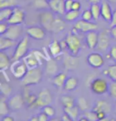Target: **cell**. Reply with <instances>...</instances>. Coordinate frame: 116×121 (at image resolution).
<instances>
[{"mask_svg": "<svg viewBox=\"0 0 116 121\" xmlns=\"http://www.w3.org/2000/svg\"><path fill=\"white\" fill-rule=\"evenodd\" d=\"M42 70L41 69L40 67L29 69H28L25 77L21 80V85L24 86L37 85V84L41 83V81L42 80Z\"/></svg>", "mask_w": 116, "mask_h": 121, "instance_id": "obj_1", "label": "cell"}, {"mask_svg": "<svg viewBox=\"0 0 116 121\" xmlns=\"http://www.w3.org/2000/svg\"><path fill=\"white\" fill-rule=\"evenodd\" d=\"M66 42L68 44V50L72 55L77 56L82 48V42L80 38L77 36V34L72 31L68 32L65 37Z\"/></svg>", "mask_w": 116, "mask_h": 121, "instance_id": "obj_2", "label": "cell"}, {"mask_svg": "<svg viewBox=\"0 0 116 121\" xmlns=\"http://www.w3.org/2000/svg\"><path fill=\"white\" fill-rule=\"evenodd\" d=\"M46 59V57L41 51L33 50L30 53H27V55L23 58V60L26 64L28 69H33L40 67L42 64L43 60Z\"/></svg>", "mask_w": 116, "mask_h": 121, "instance_id": "obj_3", "label": "cell"}, {"mask_svg": "<svg viewBox=\"0 0 116 121\" xmlns=\"http://www.w3.org/2000/svg\"><path fill=\"white\" fill-rule=\"evenodd\" d=\"M90 88L94 94L101 96L109 92V84L105 79L97 77L92 80L90 83Z\"/></svg>", "mask_w": 116, "mask_h": 121, "instance_id": "obj_4", "label": "cell"}, {"mask_svg": "<svg viewBox=\"0 0 116 121\" xmlns=\"http://www.w3.org/2000/svg\"><path fill=\"white\" fill-rule=\"evenodd\" d=\"M11 73L14 77L18 80H21L25 77L28 71V67L24 60H13L11 65L10 67Z\"/></svg>", "mask_w": 116, "mask_h": 121, "instance_id": "obj_5", "label": "cell"}, {"mask_svg": "<svg viewBox=\"0 0 116 121\" xmlns=\"http://www.w3.org/2000/svg\"><path fill=\"white\" fill-rule=\"evenodd\" d=\"M28 49H29V38L28 36H25L16 45L12 57V61L23 59L27 55Z\"/></svg>", "mask_w": 116, "mask_h": 121, "instance_id": "obj_6", "label": "cell"}, {"mask_svg": "<svg viewBox=\"0 0 116 121\" xmlns=\"http://www.w3.org/2000/svg\"><path fill=\"white\" fill-rule=\"evenodd\" d=\"M54 19L55 16L51 10H43L38 14V20L40 22L41 26L48 31L50 30L51 26H52Z\"/></svg>", "mask_w": 116, "mask_h": 121, "instance_id": "obj_7", "label": "cell"}, {"mask_svg": "<svg viewBox=\"0 0 116 121\" xmlns=\"http://www.w3.org/2000/svg\"><path fill=\"white\" fill-rule=\"evenodd\" d=\"M53 102V96L48 88H43L37 96L34 108H42L43 107L51 104Z\"/></svg>", "mask_w": 116, "mask_h": 121, "instance_id": "obj_8", "label": "cell"}, {"mask_svg": "<svg viewBox=\"0 0 116 121\" xmlns=\"http://www.w3.org/2000/svg\"><path fill=\"white\" fill-rule=\"evenodd\" d=\"M87 64L92 69H100L105 63L104 58L101 53L98 52H92L86 57Z\"/></svg>", "mask_w": 116, "mask_h": 121, "instance_id": "obj_9", "label": "cell"}, {"mask_svg": "<svg viewBox=\"0 0 116 121\" xmlns=\"http://www.w3.org/2000/svg\"><path fill=\"white\" fill-rule=\"evenodd\" d=\"M25 12L22 8L15 6L13 8V13L7 22L9 25H21L25 22Z\"/></svg>", "mask_w": 116, "mask_h": 121, "instance_id": "obj_10", "label": "cell"}, {"mask_svg": "<svg viewBox=\"0 0 116 121\" xmlns=\"http://www.w3.org/2000/svg\"><path fill=\"white\" fill-rule=\"evenodd\" d=\"M73 28H75L77 31L86 34L89 31H91V30H96V29L98 28V25L96 23L91 22L80 19V20H78L75 22Z\"/></svg>", "mask_w": 116, "mask_h": 121, "instance_id": "obj_11", "label": "cell"}, {"mask_svg": "<svg viewBox=\"0 0 116 121\" xmlns=\"http://www.w3.org/2000/svg\"><path fill=\"white\" fill-rule=\"evenodd\" d=\"M46 29H44L42 26H29L26 29V34L28 37L33 38L35 40H43L46 38Z\"/></svg>", "mask_w": 116, "mask_h": 121, "instance_id": "obj_12", "label": "cell"}, {"mask_svg": "<svg viewBox=\"0 0 116 121\" xmlns=\"http://www.w3.org/2000/svg\"><path fill=\"white\" fill-rule=\"evenodd\" d=\"M101 18H102L107 22H111L112 19L113 12L110 2L107 0H102L101 2Z\"/></svg>", "mask_w": 116, "mask_h": 121, "instance_id": "obj_13", "label": "cell"}, {"mask_svg": "<svg viewBox=\"0 0 116 121\" xmlns=\"http://www.w3.org/2000/svg\"><path fill=\"white\" fill-rule=\"evenodd\" d=\"M8 104H9L10 110H12L14 112H17L23 107V105H24V104H25V102L22 95L15 94L8 100Z\"/></svg>", "mask_w": 116, "mask_h": 121, "instance_id": "obj_14", "label": "cell"}, {"mask_svg": "<svg viewBox=\"0 0 116 121\" xmlns=\"http://www.w3.org/2000/svg\"><path fill=\"white\" fill-rule=\"evenodd\" d=\"M22 33L23 29L21 25H9V28L6 32V34H4V36H6L10 39L17 41L22 35Z\"/></svg>", "mask_w": 116, "mask_h": 121, "instance_id": "obj_15", "label": "cell"}, {"mask_svg": "<svg viewBox=\"0 0 116 121\" xmlns=\"http://www.w3.org/2000/svg\"><path fill=\"white\" fill-rule=\"evenodd\" d=\"M110 45V37L106 30H103L99 33V40L96 49L100 51H107Z\"/></svg>", "mask_w": 116, "mask_h": 121, "instance_id": "obj_16", "label": "cell"}, {"mask_svg": "<svg viewBox=\"0 0 116 121\" xmlns=\"http://www.w3.org/2000/svg\"><path fill=\"white\" fill-rule=\"evenodd\" d=\"M79 57L72 54H67L63 58V65L65 69L74 70L79 66Z\"/></svg>", "mask_w": 116, "mask_h": 121, "instance_id": "obj_17", "label": "cell"}, {"mask_svg": "<svg viewBox=\"0 0 116 121\" xmlns=\"http://www.w3.org/2000/svg\"><path fill=\"white\" fill-rule=\"evenodd\" d=\"M99 40V33L96 30H91L85 35V43L90 49H94L97 47Z\"/></svg>", "mask_w": 116, "mask_h": 121, "instance_id": "obj_18", "label": "cell"}, {"mask_svg": "<svg viewBox=\"0 0 116 121\" xmlns=\"http://www.w3.org/2000/svg\"><path fill=\"white\" fill-rule=\"evenodd\" d=\"M49 10L59 15H64L66 13L64 0H52L49 2Z\"/></svg>", "mask_w": 116, "mask_h": 121, "instance_id": "obj_19", "label": "cell"}, {"mask_svg": "<svg viewBox=\"0 0 116 121\" xmlns=\"http://www.w3.org/2000/svg\"><path fill=\"white\" fill-rule=\"evenodd\" d=\"M92 110H94L95 112H104L107 114H109L111 112V105L110 103H108L106 100H97L94 105Z\"/></svg>", "mask_w": 116, "mask_h": 121, "instance_id": "obj_20", "label": "cell"}, {"mask_svg": "<svg viewBox=\"0 0 116 121\" xmlns=\"http://www.w3.org/2000/svg\"><path fill=\"white\" fill-rule=\"evenodd\" d=\"M65 29V22L60 17H55L49 32L53 34H59Z\"/></svg>", "mask_w": 116, "mask_h": 121, "instance_id": "obj_21", "label": "cell"}, {"mask_svg": "<svg viewBox=\"0 0 116 121\" xmlns=\"http://www.w3.org/2000/svg\"><path fill=\"white\" fill-rule=\"evenodd\" d=\"M49 51L50 55L52 56L53 58H56L61 55L62 52L64 50L62 49L61 45H60V42L57 40H53L52 42L49 43Z\"/></svg>", "mask_w": 116, "mask_h": 121, "instance_id": "obj_22", "label": "cell"}, {"mask_svg": "<svg viewBox=\"0 0 116 121\" xmlns=\"http://www.w3.org/2000/svg\"><path fill=\"white\" fill-rule=\"evenodd\" d=\"M58 72V65L54 59L50 58L46 62V73L48 76H55Z\"/></svg>", "mask_w": 116, "mask_h": 121, "instance_id": "obj_23", "label": "cell"}, {"mask_svg": "<svg viewBox=\"0 0 116 121\" xmlns=\"http://www.w3.org/2000/svg\"><path fill=\"white\" fill-rule=\"evenodd\" d=\"M67 79V75L64 73H59L55 76H53L52 79V84L57 88H64V83Z\"/></svg>", "mask_w": 116, "mask_h": 121, "instance_id": "obj_24", "label": "cell"}, {"mask_svg": "<svg viewBox=\"0 0 116 121\" xmlns=\"http://www.w3.org/2000/svg\"><path fill=\"white\" fill-rule=\"evenodd\" d=\"M15 45L16 41L10 39L4 35H1L0 37V51H6Z\"/></svg>", "mask_w": 116, "mask_h": 121, "instance_id": "obj_25", "label": "cell"}, {"mask_svg": "<svg viewBox=\"0 0 116 121\" xmlns=\"http://www.w3.org/2000/svg\"><path fill=\"white\" fill-rule=\"evenodd\" d=\"M79 85V80L77 77H67L66 81L64 85V89L68 92H71L73 91L78 87Z\"/></svg>", "mask_w": 116, "mask_h": 121, "instance_id": "obj_26", "label": "cell"}, {"mask_svg": "<svg viewBox=\"0 0 116 121\" xmlns=\"http://www.w3.org/2000/svg\"><path fill=\"white\" fill-rule=\"evenodd\" d=\"M11 60L9 56L4 53V51H0V69L1 71L6 70L11 65Z\"/></svg>", "mask_w": 116, "mask_h": 121, "instance_id": "obj_27", "label": "cell"}, {"mask_svg": "<svg viewBox=\"0 0 116 121\" xmlns=\"http://www.w3.org/2000/svg\"><path fill=\"white\" fill-rule=\"evenodd\" d=\"M64 113L70 116L72 121H76V120H78L79 115V108L76 104L71 108H64Z\"/></svg>", "mask_w": 116, "mask_h": 121, "instance_id": "obj_28", "label": "cell"}, {"mask_svg": "<svg viewBox=\"0 0 116 121\" xmlns=\"http://www.w3.org/2000/svg\"><path fill=\"white\" fill-rule=\"evenodd\" d=\"M61 104L64 108H71L76 105V100L70 95H63L60 99Z\"/></svg>", "mask_w": 116, "mask_h": 121, "instance_id": "obj_29", "label": "cell"}, {"mask_svg": "<svg viewBox=\"0 0 116 121\" xmlns=\"http://www.w3.org/2000/svg\"><path fill=\"white\" fill-rule=\"evenodd\" d=\"M80 17L79 10H71L69 11H67L64 15V18L66 22H75Z\"/></svg>", "mask_w": 116, "mask_h": 121, "instance_id": "obj_30", "label": "cell"}, {"mask_svg": "<svg viewBox=\"0 0 116 121\" xmlns=\"http://www.w3.org/2000/svg\"><path fill=\"white\" fill-rule=\"evenodd\" d=\"M6 98V97L2 96V99L0 100V116H1V117L6 115H9V112L10 110L8 101L6 102V100H5Z\"/></svg>", "mask_w": 116, "mask_h": 121, "instance_id": "obj_31", "label": "cell"}, {"mask_svg": "<svg viewBox=\"0 0 116 121\" xmlns=\"http://www.w3.org/2000/svg\"><path fill=\"white\" fill-rule=\"evenodd\" d=\"M0 92L3 96L9 97L11 95L12 88L7 82L1 81L0 82Z\"/></svg>", "mask_w": 116, "mask_h": 121, "instance_id": "obj_32", "label": "cell"}, {"mask_svg": "<svg viewBox=\"0 0 116 121\" xmlns=\"http://www.w3.org/2000/svg\"><path fill=\"white\" fill-rule=\"evenodd\" d=\"M104 74L106 75L112 81H116V64L109 65L108 68L104 71Z\"/></svg>", "mask_w": 116, "mask_h": 121, "instance_id": "obj_33", "label": "cell"}, {"mask_svg": "<svg viewBox=\"0 0 116 121\" xmlns=\"http://www.w3.org/2000/svg\"><path fill=\"white\" fill-rule=\"evenodd\" d=\"M13 13V8L7 7L0 9V22H7Z\"/></svg>", "mask_w": 116, "mask_h": 121, "instance_id": "obj_34", "label": "cell"}, {"mask_svg": "<svg viewBox=\"0 0 116 121\" xmlns=\"http://www.w3.org/2000/svg\"><path fill=\"white\" fill-rule=\"evenodd\" d=\"M90 10H91V11L94 20L97 21L101 18V6H99V3L91 4V6H90Z\"/></svg>", "mask_w": 116, "mask_h": 121, "instance_id": "obj_35", "label": "cell"}, {"mask_svg": "<svg viewBox=\"0 0 116 121\" xmlns=\"http://www.w3.org/2000/svg\"><path fill=\"white\" fill-rule=\"evenodd\" d=\"M33 7L41 10L49 9V2L47 0H33Z\"/></svg>", "mask_w": 116, "mask_h": 121, "instance_id": "obj_36", "label": "cell"}, {"mask_svg": "<svg viewBox=\"0 0 116 121\" xmlns=\"http://www.w3.org/2000/svg\"><path fill=\"white\" fill-rule=\"evenodd\" d=\"M76 105L78 106L79 110H81V111H83V112L87 111V109H88V108H89V104H88L87 100L83 96H80L77 99Z\"/></svg>", "mask_w": 116, "mask_h": 121, "instance_id": "obj_37", "label": "cell"}, {"mask_svg": "<svg viewBox=\"0 0 116 121\" xmlns=\"http://www.w3.org/2000/svg\"><path fill=\"white\" fill-rule=\"evenodd\" d=\"M18 0H0V9L11 7L14 8L18 6Z\"/></svg>", "mask_w": 116, "mask_h": 121, "instance_id": "obj_38", "label": "cell"}, {"mask_svg": "<svg viewBox=\"0 0 116 121\" xmlns=\"http://www.w3.org/2000/svg\"><path fill=\"white\" fill-rule=\"evenodd\" d=\"M37 99V96H36V95L33 94V93H31L25 100V102L27 104V107L29 108H30V109L34 108V106H35Z\"/></svg>", "mask_w": 116, "mask_h": 121, "instance_id": "obj_39", "label": "cell"}, {"mask_svg": "<svg viewBox=\"0 0 116 121\" xmlns=\"http://www.w3.org/2000/svg\"><path fill=\"white\" fill-rule=\"evenodd\" d=\"M42 112H45L49 118H53L56 115V111L54 109V108L53 106H51L50 104L46 105L45 107L42 108Z\"/></svg>", "mask_w": 116, "mask_h": 121, "instance_id": "obj_40", "label": "cell"}, {"mask_svg": "<svg viewBox=\"0 0 116 121\" xmlns=\"http://www.w3.org/2000/svg\"><path fill=\"white\" fill-rule=\"evenodd\" d=\"M109 95L112 99L116 100V81H114L109 84Z\"/></svg>", "mask_w": 116, "mask_h": 121, "instance_id": "obj_41", "label": "cell"}, {"mask_svg": "<svg viewBox=\"0 0 116 121\" xmlns=\"http://www.w3.org/2000/svg\"><path fill=\"white\" fill-rule=\"evenodd\" d=\"M84 116H86V117L87 118L88 121H98L99 120L97 113H96L94 110L84 112Z\"/></svg>", "mask_w": 116, "mask_h": 121, "instance_id": "obj_42", "label": "cell"}, {"mask_svg": "<svg viewBox=\"0 0 116 121\" xmlns=\"http://www.w3.org/2000/svg\"><path fill=\"white\" fill-rule=\"evenodd\" d=\"M80 18L81 19H83V20H85V21L91 22V20L93 19V16H92L91 10L87 9V10H83L82 12V14H80Z\"/></svg>", "mask_w": 116, "mask_h": 121, "instance_id": "obj_43", "label": "cell"}, {"mask_svg": "<svg viewBox=\"0 0 116 121\" xmlns=\"http://www.w3.org/2000/svg\"><path fill=\"white\" fill-rule=\"evenodd\" d=\"M8 28H9V24L7 22H3L0 23V34L1 35H4L6 32L7 31Z\"/></svg>", "mask_w": 116, "mask_h": 121, "instance_id": "obj_44", "label": "cell"}, {"mask_svg": "<svg viewBox=\"0 0 116 121\" xmlns=\"http://www.w3.org/2000/svg\"><path fill=\"white\" fill-rule=\"evenodd\" d=\"M74 0H64V6H65L66 12L72 10V5H73Z\"/></svg>", "mask_w": 116, "mask_h": 121, "instance_id": "obj_45", "label": "cell"}, {"mask_svg": "<svg viewBox=\"0 0 116 121\" xmlns=\"http://www.w3.org/2000/svg\"><path fill=\"white\" fill-rule=\"evenodd\" d=\"M111 59L116 62V45H112L110 48V53Z\"/></svg>", "mask_w": 116, "mask_h": 121, "instance_id": "obj_46", "label": "cell"}, {"mask_svg": "<svg viewBox=\"0 0 116 121\" xmlns=\"http://www.w3.org/2000/svg\"><path fill=\"white\" fill-rule=\"evenodd\" d=\"M81 9V3L79 0H74L73 5H72V10H79Z\"/></svg>", "mask_w": 116, "mask_h": 121, "instance_id": "obj_47", "label": "cell"}, {"mask_svg": "<svg viewBox=\"0 0 116 121\" xmlns=\"http://www.w3.org/2000/svg\"><path fill=\"white\" fill-rule=\"evenodd\" d=\"M49 116L43 112H41L38 115V120H39V121H47L49 120Z\"/></svg>", "mask_w": 116, "mask_h": 121, "instance_id": "obj_48", "label": "cell"}, {"mask_svg": "<svg viewBox=\"0 0 116 121\" xmlns=\"http://www.w3.org/2000/svg\"><path fill=\"white\" fill-rule=\"evenodd\" d=\"M96 113H97L99 121H103L105 118H106V116L107 115L106 112H96Z\"/></svg>", "mask_w": 116, "mask_h": 121, "instance_id": "obj_49", "label": "cell"}, {"mask_svg": "<svg viewBox=\"0 0 116 121\" xmlns=\"http://www.w3.org/2000/svg\"><path fill=\"white\" fill-rule=\"evenodd\" d=\"M60 42V45H61V48L63 50H65V49H68V44H67V42H66V39H61Z\"/></svg>", "mask_w": 116, "mask_h": 121, "instance_id": "obj_50", "label": "cell"}, {"mask_svg": "<svg viewBox=\"0 0 116 121\" xmlns=\"http://www.w3.org/2000/svg\"><path fill=\"white\" fill-rule=\"evenodd\" d=\"M110 34H111V36L114 38V39L116 40V26H111Z\"/></svg>", "mask_w": 116, "mask_h": 121, "instance_id": "obj_51", "label": "cell"}, {"mask_svg": "<svg viewBox=\"0 0 116 121\" xmlns=\"http://www.w3.org/2000/svg\"><path fill=\"white\" fill-rule=\"evenodd\" d=\"M110 23H111V26H116V9L114 10L112 19H111V22Z\"/></svg>", "mask_w": 116, "mask_h": 121, "instance_id": "obj_52", "label": "cell"}, {"mask_svg": "<svg viewBox=\"0 0 116 121\" xmlns=\"http://www.w3.org/2000/svg\"><path fill=\"white\" fill-rule=\"evenodd\" d=\"M1 120L2 121H14V119L13 116H10L9 115H6V116H4L3 117H1Z\"/></svg>", "mask_w": 116, "mask_h": 121, "instance_id": "obj_53", "label": "cell"}, {"mask_svg": "<svg viewBox=\"0 0 116 121\" xmlns=\"http://www.w3.org/2000/svg\"><path fill=\"white\" fill-rule=\"evenodd\" d=\"M62 119L61 120H63V121H72V119L70 118V116H68V115H67L66 113H64L63 116H62V117H61Z\"/></svg>", "mask_w": 116, "mask_h": 121, "instance_id": "obj_54", "label": "cell"}, {"mask_svg": "<svg viewBox=\"0 0 116 121\" xmlns=\"http://www.w3.org/2000/svg\"><path fill=\"white\" fill-rule=\"evenodd\" d=\"M87 2L90 3L91 4H94V3H100L102 2V0H87Z\"/></svg>", "mask_w": 116, "mask_h": 121, "instance_id": "obj_55", "label": "cell"}, {"mask_svg": "<svg viewBox=\"0 0 116 121\" xmlns=\"http://www.w3.org/2000/svg\"><path fill=\"white\" fill-rule=\"evenodd\" d=\"M29 121H39L38 120V116H34L29 119Z\"/></svg>", "mask_w": 116, "mask_h": 121, "instance_id": "obj_56", "label": "cell"}, {"mask_svg": "<svg viewBox=\"0 0 116 121\" xmlns=\"http://www.w3.org/2000/svg\"><path fill=\"white\" fill-rule=\"evenodd\" d=\"M78 120H79V121H88V120H87V118L86 117V116H83V117H80Z\"/></svg>", "mask_w": 116, "mask_h": 121, "instance_id": "obj_57", "label": "cell"}, {"mask_svg": "<svg viewBox=\"0 0 116 121\" xmlns=\"http://www.w3.org/2000/svg\"><path fill=\"white\" fill-rule=\"evenodd\" d=\"M108 2H110L111 3H116V0H107Z\"/></svg>", "mask_w": 116, "mask_h": 121, "instance_id": "obj_58", "label": "cell"}, {"mask_svg": "<svg viewBox=\"0 0 116 121\" xmlns=\"http://www.w3.org/2000/svg\"><path fill=\"white\" fill-rule=\"evenodd\" d=\"M115 112L116 113V100H115Z\"/></svg>", "mask_w": 116, "mask_h": 121, "instance_id": "obj_59", "label": "cell"}, {"mask_svg": "<svg viewBox=\"0 0 116 121\" xmlns=\"http://www.w3.org/2000/svg\"><path fill=\"white\" fill-rule=\"evenodd\" d=\"M47 1H48V2H50V1H52V0H47Z\"/></svg>", "mask_w": 116, "mask_h": 121, "instance_id": "obj_60", "label": "cell"}]
</instances>
